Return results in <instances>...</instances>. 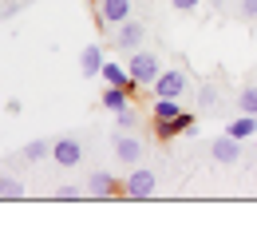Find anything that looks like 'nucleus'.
<instances>
[{
  "instance_id": "3",
  "label": "nucleus",
  "mask_w": 257,
  "mask_h": 230,
  "mask_svg": "<svg viewBox=\"0 0 257 230\" xmlns=\"http://www.w3.org/2000/svg\"><path fill=\"white\" fill-rule=\"evenodd\" d=\"M182 92H186V71H182V67H166V71H159V80H155V96L182 99Z\"/></svg>"
},
{
  "instance_id": "9",
  "label": "nucleus",
  "mask_w": 257,
  "mask_h": 230,
  "mask_svg": "<svg viewBox=\"0 0 257 230\" xmlns=\"http://www.w3.org/2000/svg\"><path fill=\"white\" fill-rule=\"evenodd\" d=\"M123 187L115 183V175L111 171H91L87 175V195L91 198H111V195H119Z\"/></svg>"
},
{
  "instance_id": "16",
  "label": "nucleus",
  "mask_w": 257,
  "mask_h": 230,
  "mask_svg": "<svg viewBox=\"0 0 257 230\" xmlns=\"http://www.w3.org/2000/svg\"><path fill=\"white\" fill-rule=\"evenodd\" d=\"M174 115H182L178 99H166V96H159V99H155V119H174Z\"/></svg>"
},
{
  "instance_id": "22",
  "label": "nucleus",
  "mask_w": 257,
  "mask_h": 230,
  "mask_svg": "<svg viewBox=\"0 0 257 230\" xmlns=\"http://www.w3.org/2000/svg\"><path fill=\"white\" fill-rule=\"evenodd\" d=\"M170 4H174V8H178V12H194V8H198V4H202V0H170Z\"/></svg>"
},
{
  "instance_id": "2",
  "label": "nucleus",
  "mask_w": 257,
  "mask_h": 230,
  "mask_svg": "<svg viewBox=\"0 0 257 230\" xmlns=\"http://www.w3.org/2000/svg\"><path fill=\"white\" fill-rule=\"evenodd\" d=\"M111 139H115V159L127 163V167H139V159H143V143H139V135H131V131L119 127Z\"/></svg>"
},
{
  "instance_id": "23",
  "label": "nucleus",
  "mask_w": 257,
  "mask_h": 230,
  "mask_svg": "<svg viewBox=\"0 0 257 230\" xmlns=\"http://www.w3.org/2000/svg\"><path fill=\"white\" fill-rule=\"evenodd\" d=\"M253 151H257V139H253Z\"/></svg>"
},
{
  "instance_id": "10",
  "label": "nucleus",
  "mask_w": 257,
  "mask_h": 230,
  "mask_svg": "<svg viewBox=\"0 0 257 230\" xmlns=\"http://www.w3.org/2000/svg\"><path fill=\"white\" fill-rule=\"evenodd\" d=\"M190 127H194V115H190V111H182V115H174V119H155L159 139H178V135H186Z\"/></svg>"
},
{
  "instance_id": "18",
  "label": "nucleus",
  "mask_w": 257,
  "mask_h": 230,
  "mask_svg": "<svg viewBox=\"0 0 257 230\" xmlns=\"http://www.w3.org/2000/svg\"><path fill=\"white\" fill-rule=\"evenodd\" d=\"M218 99H222V92H218L214 84H206V88L198 92V107H202V111H214V107H218Z\"/></svg>"
},
{
  "instance_id": "6",
  "label": "nucleus",
  "mask_w": 257,
  "mask_h": 230,
  "mask_svg": "<svg viewBox=\"0 0 257 230\" xmlns=\"http://www.w3.org/2000/svg\"><path fill=\"white\" fill-rule=\"evenodd\" d=\"M52 159L60 167H75L83 159V147H79V139L75 135H60V139H52Z\"/></svg>"
},
{
  "instance_id": "7",
  "label": "nucleus",
  "mask_w": 257,
  "mask_h": 230,
  "mask_svg": "<svg viewBox=\"0 0 257 230\" xmlns=\"http://www.w3.org/2000/svg\"><path fill=\"white\" fill-rule=\"evenodd\" d=\"M99 4V24L107 28V24H123V20H131V12H135V4L131 0H95Z\"/></svg>"
},
{
  "instance_id": "14",
  "label": "nucleus",
  "mask_w": 257,
  "mask_h": 230,
  "mask_svg": "<svg viewBox=\"0 0 257 230\" xmlns=\"http://www.w3.org/2000/svg\"><path fill=\"white\" fill-rule=\"evenodd\" d=\"M229 135H237V139H249V135H257V115H237L233 123H229Z\"/></svg>"
},
{
  "instance_id": "12",
  "label": "nucleus",
  "mask_w": 257,
  "mask_h": 230,
  "mask_svg": "<svg viewBox=\"0 0 257 230\" xmlns=\"http://www.w3.org/2000/svg\"><path fill=\"white\" fill-rule=\"evenodd\" d=\"M103 107L119 115L123 107H131V92H127V88H115V84H107V92H103Z\"/></svg>"
},
{
  "instance_id": "4",
  "label": "nucleus",
  "mask_w": 257,
  "mask_h": 230,
  "mask_svg": "<svg viewBox=\"0 0 257 230\" xmlns=\"http://www.w3.org/2000/svg\"><path fill=\"white\" fill-rule=\"evenodd\" d=\"M155 187H159L155 171L139 167V171H131V175H127V183H123V195H131V198H151V195H155Z\"/></svg>"
},
{
  "instance_id": "21",
  "label": "nucleus",
  "mask_w": 257,
  "mask_h": 230,
  "mask_svg": "<svg viewBox=\"0 0 257 230\" xmlns=\"http://www.w3.org/2000/svg\"><path fill=\"white\" fill-rule=\"evenodd\" d=\"M241 16H245V20H257V0H241Z\"/></svg>"
},
{
  "instance_id": "1",
  "label": "nucleus",
  "mask_w": 257,
  "mask_h": 230,
  "mask_svg": "<svg viewBox=\"0 0 257 230\" xmlns=\"http://www.w3.org/2000/svg\"><path fill=\"white\" fill-rule=\"evenodd\" d=\"M131 75H135V80H139V84H143V88H155V80H159V56H155V52H143V48H139V52H131Z\"/></svg>"
},
{
  "instance_id": "15",
  "label": "nucleus",
  "mask_w": 257,
  "mask_h": 230,
  "mask_svg": "<svg viewBox=\"0 0 257 230\" xmlns=\"http://www.w3.org/2000/svg\"><path fill=\"white\" fill-rule=\"evenodd\" d=\"M233 103H237V111H245V115H257V84H249V88H241Z\"/></svg>"
},
{
  "instance_id": "11",
  "label": "nucleus",
  "mask_w": 257,
  "mask_h": 230,
  "mask_svg": "<svg viewBox=\"0 0 257 230\" xmlns=\"http://www.w3.org/2000/svg\"><path fill=\"white\" fill-rule=\"evenodd\" d=\"M103 64H107V60H103V48H99V44H87L83 56H79V71H83V75H99Z\"/></svg>"
},
{
  "instance_id": "19",
  "label": "nucleus",
  "mask_w": 257,
  "mask_h": 230,
  "mask_svg": "<svg viewBox=\"0 0 257 230\" xmlns=\"http://www.w3.org/2000/svg\"><path fill=\"white\" fill-rule=\"evenodd\" d=\"M119 127H123V131H135V127H139V111L123 107V111H119Z\"/></svg>"
},
{
  "instance_id": "20",
  "label": "nucleus",
  "mask_w": 257,
  "mask_h": 230,
  "mask_svg": "<svg viewBox=\"0 0 257 230\" xmlns=\"http://www.w3.org/2000/svg\"><path fill=\"white\" fill-rule=\"evenodd\" d=\"M83 191H87V187H79V183H64V187L56 191V198H79Z\"/></svg>"
},
{
  "instance_id": "17",
  "label": "nucleus",
  "mask_w": 257,
  "mask_h": 230,
  "mask_svg": "<svg viewBox=\"0 0 257 230\" xmlns=\"http://www.w3.org/2000/svg\"><path fill=\"white\" fill-rule=\"evenodd\" d=\"M24 195V183L16 175H0V198H20Z\"/></svg>"
},
{
  "instance_id": "8",
  "label": "nucleus",
  "mask_w": 257,
  "mask_h": 230,
  "mask_svg": "<svg viewBox=\"0 0 257 230\" xmlns=\"http://www.w3.org/2000/svg\"><path fill=\"white\" fill-rule=\"evenodd\" d=\"M143 36H147V28H143V20H123L119 24V32H115V48H123V52H139V44H143Z\"/></svg>"
},
{
  "instance_id": "13",
  "label": "nucleus",
  "mask_w": 257,
  "mask_h": 230,
  "mask_svg": "<svg viewBox=\"0 0 257 230\" xmlns=\"http://www.w3.org/2000/svg\"><path fill=\"white\" fill-rule=\"evenodd\" d=\"M48 155H52V143H48V139H32V143L20 151L24 163H40V159H48Z\"/></svg>"
},
{
  "instance_id": "5",
  "label": "nucleus",
  "mask_w": 257,
  "mask_h": 230,
  "mask_svg": "<svg viewBox=\"0 0 257 230\" xmlns=\"http://www.w3.org/2000/svg\"><path fill=\"white\" fill-rule=\"evenodd\" d=\"M210 155H214V163H218V167H233L237 159H241V139L225 131L222 139H214V143H210Z\"/></svg>"
}]
</instances>
